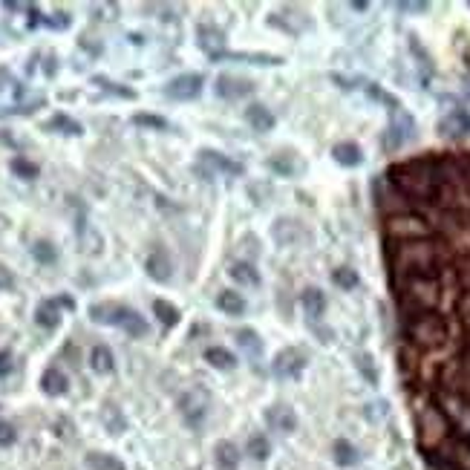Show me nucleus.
<instances>
[{"label": "nucleus", "mask_w": 470, "mask_h": 470, "mask_svg": "<svg viewBox=\"0 0 470 470\" xmlns=\"http://www.w3.org/2000/svg\"><path fill=\"white\" fill-rule=\"evenodd\" d=\"M390 182L410 205H442V193L447 185L442 159H407L386 170Z\"/></svg>", "instance_id": "nucleus-1"}, {"label": "nucleus", "mask_w": 470, "mask_h": 470, "mask_svg": "<svg viewBox=\"0 0 470 470\" xmlns=\"http://www.w3.org/2000/svg\"><path fill=\"white\" fill-rule=\"evenodd\" d=\"M386 260H390L393 283L407 277H439L447 266L444 242L435 239H407V242H386Z\"/></svg>", "instance_id": "nucleus-2"}, {"label": "nucleus", "mask_w": 470, "mask_h": 470, "mask_svg": "<svg viewBox=\"0 0 470 470\" xmlns=\"http://www.w3.org/2000/svg\"><path fill=\"white\" fill-rule=\"evenodd\" d=\"M395 297L401 306V315H421V312H435L442 300V280L439 277H407L395 280Z\"/></svg>", "instance_id": "nucleus-3"}, {"label": "nucleus", "mask_w": 470, "mask_h": 470, "mask_svg": "<svg viewBox=\"0 0 470 470\" xmlns=\"http://www.w3.org/2000/svg\"><path fill=\"white\" fill-rule=\"evenodd\" d=\"M404 337H407V344H413L418 349H439L447 344L450 326L439 309L421 312V315L404 317Z\"/></svg>", "instance_id": "nucleus-4"}, {"label": "nucleus", "mask_w": 470, "mask_h": 470, "mask_svg": "<svg viewBox=\"0 0 470 470\" xmlns=\"http://www.w3.org/2000/svg\"><path fill=\"white\" fill-rule=\"evenodd\" d=\"M450 435H453V430L447 424L442 407L439 404H427V407L421 410V415H418V442H421V447L435 453V450H442L450 442Z\"/></svg>", "instance_id": "nucleus-5"}, {"label": "nucleus", "mask_w": 470, "mask_h": 470, "mask_svg": "<svg viewBox=\"0 0 470 470\" xmlns=\"http://www.w3.org/2000/svg\"><path fill=\"white\" fill-rule=\"evenodd\" d=\"M90 317L95 323H110V326H121L130 337H144L148 335V320H144L136 309H127V306H112V303H101L92 306Z\"/></svg>", "instance_id": "nucleus-6"}, {"label": "nucleus", "mask_w": 470, "mask_h": 470, "mask_svg": "<svg viewBox=\"0 0 470 470\" xmlns=\"http://www.w3.org/2000/svg\"><path fill=\"white\" fill-rule=\"evenodd\" d=\"M384 234H386V242H407V239H427L433 234V228H430V222L421 214L404 210V214L386 217Z\"/></svg>", "instance_id": "nucleus-7"}, {"label": "nucleus", "mask_w": 470, "mask_h": 470, "mask_svg": "<svg viewBox=\"0 0 470 470\" xmlns=\"http://www.w3.org/2000/svg\"><path fill=\"white\" fill-rule=\"evenodd\" d=\"M444 418L450 430L459 435V439H470V395L462 390H444L439 393V401Z\"/></svg>", "instance_id": "nucleus-8"}, {"label": "nucleus", "mask_w": 470, "mask_h": 470, "mask_svg": "<svg viewBox=\"0 0 470 470\" xmlns=\"http://www.w3.org/2000/svg\"><path fill=\"white\" fill-rule=\"evenodd\" d=\"M197 170L205 176V179H210L214 173L239 176V173H242V165H239V161H231V159H225V156L214 153V150H202V153H199V165H197Z\"/></svg>", "instance_id": "nucleus-9"}, {"label": "nucleus", "mask_w": 470, "mask_h": 470, "mask_svg": "<svg viewBox=\"0 0 470 470\" xmlns=\"http://www.w3.org/2000/svg\"><path fill=\"white\" fill-rule=\"evenodd\" d=\"M165 92H168V99H176V101H190V99H197V95L202 92V75L188 72V75L173 78L170 84L165 87Z\"/></svg>", "instance_id": "nucleus-10"}, {"label": "nucleus", "mask_w": 470, "mask_h": 470, "mask_svg": "<svg viewBox=\"0 0 470 470\" xmlns=\"http://www.w3.org/2000/svg\"><path fill=\"white\" fill-rule=\"evenodd\" d=\"M413 136V119L404 112L398 104L393 107V124H390V136H386V148H401L404 141Z\"/></svg>", "instance_id": "nucleus-11"}, {"label": "nucleus", "mask_w": 470, "mask_h": 470, "mask_svg": "<svg viewBox=\"0 0 470 470\" xmlns=\"http://www.w3.org/2000/svg\"><path fill=\"white\" fill-rule=\"evenodd\" d=\"M303 355L297 352V349H283L277 358H274V364H271V372L277 378H297L300 375V369H303Z\"/></svg>", "instance_id": "nucleus-12"}, {"label": "nucleus", "mask_w": 470, "mask_h": 470, "mask_svg": "<svg viewBox=\"0 0 470 470\" xmlns=\"http://www.w3.org/2000/svg\"><path fill=\"white\" fill-rule=\"evenodd\" d=\"M205 407H208V395H205V393H188V395H182V401H179V410H182V415H185V421H188L190 427H199V424H202Z\"/></svg>", "instance_id": "nucleus-13"}, {"label": "nucleus", "mask_w": 470, "mask_h": 470, "mask_svg": "<svg viewBox=\"0 0 470 470\" xmlns=\"http://www.w3.org/2000/svg\"><path fill=\"white\" fill-rule=\"evenodd\" d=\"M266 421H268V427L277 430V433H291L297 427V415L291 407H286V404H274V407H268Z\"/></svg>", "instance_id": "nucleus-14"}, {"label": "nucleus", "mask_w": 470, "mask_h": 470, "mask_svg": "<svg viewBox=\"0 0 470 470\" xmlns=\"http://www.w3.org/2000/svg\"><path fill=\"white\" fill-rule=\"evenodd\" d=\"M439 130H442V136H447V139H464V136L470 133V119L464 116V110H453L450 116L442 119Z\"/></svg>", "instance_id": "nucleus-15"}, {"label": "nucleus", "mask_w": 470, "mask_h": 470, "mask_svg": "<svg viewBox=\"0 0 470 470\" xmlns=\"http://www.w3.org/2000/svg\"><path fill=\"white\" fill-rule=\"evenodd\" d=\"M254 87L251 81L246 78H234V75H222L217 81V95H222V99H242V95H248Z\"/></svg>", "instance_id": "nucleus-16"}, {"label": "nucleus", "mask_w": 470, "mask_h": 470, "mask_svg": "<svg viewBox=\"0 0 470 470\" xmlns=\"http://www.w3.org/2000/svg\"><path fill=\"white\" fill-rule=\"evenodd\" d=\"M148 274H150L156 283H168V280H170L173 263H170V257L161 251V248H156V251L148 257Z\"/></svg>", "instance_id": "nucleus-17"}, {"label": "nucleus", "mask_w": 470, "mask_h": 470, "mask_svg": "<svg viewBox=\"0 0 470 470\" xmlns=\"http://www.w3.org/2000/svg\"><path fill=\"white\" fill-rule=\"evenodd\" d=\"M18 95H21V84L9 72L0 70V116L18 104Z\"/></svg>", "instance_id": "nucleus-18"}, {"label": "nucleus", "mask_w": 470, "mask_h": 470, "mask_svg": "<svg viewBox=\"0 0 470 470\" xmlns=\"http://www.w3.org/2000/svg\"><path fill=\"white\" fill-rule=\"evenodd\" d=\"M332 156H335V161H337V165H344V168H355V165H361V161H364V153H361V148H358V144H352V141L335 144Z\"/></svg>", "instance_id": "nucleus-19"}, {"label": "nucleus", "mask_w": 470, "mask_h": 470, "mask_svg": "<svg viewBox=\"0 0 470 470\" xmlns=\"http://www.w3.org/2000/svg\"><path fill=\"white\" fill-rule=\"evenodd\" d=\"M222 32L214 26H199V46L210 55V58H219L222 55Z\"/></svg>", "instance_id": "nucleus-20"}, {"label": "nucleus", "mask_w": 470, "mask_h": 470, "mask_svg": "<svg viewBox=\"0 0 470 470\" xmlns=\"http://www.w3.org/2000/svg\"><path fill=\"white\" fill-rule=\"evenodd\" d=\"M246 121L254 127L257 133H266V130H271V127H274V116L268 112V107H263V104H251L246 110Z\"/></svg>", "instance_id": "nucleus-21"}, {"label": "nucleus", "mask_w": 470, "mask_h": 470, "mask_svg": "<svg viewBox=\"0 0 470 470\" xmlns=\"http://www.w3.org/2000/svg\"><path fill=\"white\" fill-rule=\"evenodd\" d=\"M41 390L46 393V395H63L67 393V375H63L61 369H46L43 372V378H41Z\"/></svg>", "instance_id": "nucleus-22"}, {"label": "nucleus", "mask_w": 470, "mask_h": 470, "mask_svg": "<svg viewBox=\"0 0 470 470\" xmlns=\"http://www.w3.org/2000/svg\"><path fill=\"white\" fill-rule=\"evenodd\" d=\"M303 309L309 312V317H315V320H317L323 312H326V297H323L320 288L312 286V288L303 291Z\"/></svg>", "instance_id": "nucleus-23"}, {"label": "nucleus", "mask_w": 470, "mask_h": 470, "mask_svg": "<svg viewBox=\"0 0 470 470\" xmlns=\"http://www.w3.org/2000/svg\"><path fill=\"white\" fill-rule=\"evenodd\" d=\"M268 165L277 170L280 176H295V173H300L303 170V161H297L291 153H277V156H271L268 159Z\"/></svg>", "instance_id": "nucleus-24"}, {"label": "nucleus", "mask_w": 470, "mask_h": 470, "mask_svg": "<svg viewBox=\"0 0 470 470\" xmlns=\"http://www.w3.org/2000/svg\"><path fill=\"white\" fill-rule=\"evenodd\" d=\"M217 464H219V470H237V464H239V450H237V444L219 442V444H217Z\"/></svg>", "instance_id": "nucleus-25"}, {"label": "nucleus", "mask_w": 470, "mask_h": 470, "mask_svg": "<svg viewBox=\"0 0 470 470\" xmlns=\"http://www.w3.org/2000/svg\"><path fill=\"white\" fill-rule=\"evenodd\" d=\"M205 361L214 366V369H225V372L237 366V358H234L228 349H222V346H210V349L205 352Z\"/></svg>", "instance_id": "nucleus-26"}, {"label": "nucleus", "mask_w": 470, "mask_h": 470, "mask_svg": "<svg viewBox=\"0 0 470 470\" xmlns=\"http://www.w3.org/2000/svg\"><path fill=\"white\" fill-rule=\"evenodd\" d=\"M35 320H38V326H43V329H55L58 320H61V315H58V303H55V300L41 303L38 312H35Z\"/></svg>", "instance_id": "nucleus-27"}, {"label": "nucleus", "mask_w": 470, "mask_h": 470, "mask_svg": "<svg viewBox=\"0 0 470 470\" xmlns=\"http://www.w3.org/2000/svg\"><path fill=\"white\" fill-rule=\"evenodd\" d=\"M217 306L225 315H234V317L246 312V300L239 297V291H222V295L217 297Z\"/></svg>", "instance_id": "nucleus-28"}, {"label": "nucleus", "mask_w": 470, "mask_h": 470, "mask_svg": "<svg viewBox=\"0 0 470 470\" xmlns=\"http://www.w3.org/2000/svg\"><path fill=\"white\" fill-rule=\"evenodd\" d=\"M231 277L242 286H260V274H257V268L251 263H234L231 266Z\"/></svg>", "instance_id": "nucleus-29"}, {"label": "nucleus", "mask_w": 470, "mask_h": 470, "mask_svg": "<svg viewBox=\"0 0 470 470\" xmlns=\"http://www.w3.org/2000/svg\"><path fill=\"white\" fill-rule=\"evenodd\" d=\"M153 315H156L161 323H165L168 329L179 323V309H176L173 303H168V300H153Z\"/></svg>", "instance_id": "nucleus-30"}, {"label": "nucleus", "mask_w": 470, "mask_h": 470, "mask_svg": "<svg viewBox=\"0 0 470 470\" xmlns=\"http://www.w3.org/2000/svg\"><path fill=\"white\" fill-rule=\"evenodd\" d=\"M335 462H337L340 467H352L355 462H358V450H355L346 439H337V442H335Z\"/></svg>", "instance_id": "nucleus-31"}, {"label": "nucleus", "mask_w": 470, "mask_h": 470, "mask_svg": "<svg viewBox=\"0 0 470 470\" xmlns=\"http://www.w3.org/2000/svg\"><path fill=\"white\" fill-rule=\"evenodd\" d=\"M90 366L95 369V372H112V352L107 349V346H95L92 352H90Z\"/></svg>", "instance_id": "nucleus-32"}, {"label": "nucleus", "mask_w": 470, "mask_h": 470, "mask_svg": "<svg viewBox=\"0 0 470 470\" xmlns=\"http://www.w3.org/2000/svg\"><path fill=\"white\" fill-rule=\"evenodd\" d=\"M87 464H90L92 470H124V464H121L116 456H107V453H90Z\"/></svg>", "instance_id": "nucleus-33"}, {"label": "nucleus", "mask_w": 470, "mask_h": 470, "mask_svg": "<svg viewBox=\"0 0 470 470\" xmlns=\"http://www.w3.org/2000/svg\"><path fill=\"white\" fill-rule=\"evenodd\" d=\"M332 280H335V286L337 288H344V291H352L355 286H358L361 280H358V274H355V268H335V274H332Z\"/></svg>", "instance_id": "nucleus-34"}, {"label": "nucleus", "mask_w": 470, "mask_h": 470, "mask_svg": "<svg viewBox=\"0 0 470 470\" xmlns=\"http://www.w3.org/2000/svg\"><path fill=\"white\" fill-rule=\"evenodd\" d=\"M237 344L246 349V352H251V355H257V352L263 349V340L257 337L254 329H239V332H237Z\"/></svg>", "instance_id": "nucleus-35"}, {"label": "nucleus", "mask_w": 470, "mask_h": 470, "mask_svg": "<svg viewBox=\"0 0 470 470\" xmlns=\"http://www.w3.org/2000/svg\"><path fill=\"white\" fill-rule=\"evenodd\" d=\"M246 453H248L251 459H257V462L268 459V439H266V435H251V439H248V447H246Z\"/></svg>", "instance_id": "nucleus-36"}, {"label": "nucleus", "mask_w": 470, "mask_h": 470, "mask_svg": "<svg viewBox=\"0 0 470 470\" xmlns=\"http://www.w3.org/2000/svg\"><path fill=\"white\" fill-rule=\"evenodd\" d=\"M12 170H14V176H21V179H35L38 176V165H32V161L23 159V156L12 159Z\"/></svg>", "instance_id": "nucleus-37"}, {"label": "nucleus", "mask_w": 470, "mask_h": 470, "mask_svg": "<svg viewBox=\"0 0 470 470\" xmlns=\"http://www.w3.org/2000/svg\"><path fill=\"white\" fill-rule=\"evenodd\" d=\"M32 257H35L38 263H55L58 251H55V246H52V242L41 239V242H35V246H32Z\"/></svg>", "instance_id": "nucleus-38"}, {"label": "nucleus", "mask_w": 470, "mask_h": 470, "mask_svg": "<svg viewBox=\"0 0 470 470\" xmlns=\"http://www.w3.org/2000/svg\"><path fill=\"white\" fill-rule=\"evenodd\" d=\"M133 121H136L139 127H156V130H165V127H168L165 119H161V116H150V112H136Z\"/></svg>", "instance_id": "nucleus-39"}, {"label": "nucleus", "mask_w": 470, "mask_h": 470, "mask_svg": "<svg viewBox=\"0 0 470 470\" xmlns=\"http://www.w3.org/2000/svg\"><path fill=\"white\" fill-rule=\"evenodd\" d=\"M46 127H58V130H63V133H81V124L78 121H72V119H67V116H63V112H58V116L50 121V124H46Z\"/></svg>", "instance_id": "nucleus-40"}, {"label": "nucleus", "mask_w": 470, "mask_h": 470, "mask_svg": "<svg viewBox=\"0 0 470 470\" xmlns=\"http://www.w3.org/2000/svg\"><path fill=\"white\" fill-rule=\"evenodd\" d=\"M358 369L364 372V378H366L369 384L378 381V372H375V366H372V358H369V355H361V358H358Z\"/></svg>", "instance_id": "nucleus-41"}, {"label": "nucleus", "mask_w": 470, "mask_h": 470, "mask_svg": "<svg viewBox=\"0 0 470 470\" xmlns=\"http://www.w3.org/2000/svg\"><path fill=\"white\" fill-rule=\"evenodd\" d=\"M14 442V427L6 424V421H0V447H9Z\"/></svg>", "instance_id": "nucleus-42"}, {"label": "nucleus", "mask_w": 470, "mask_h": 470, "mask_svg": "<svg viewBox=\"0 0 470 470\" xmlns=\"http://www.w3.org/2000/svg\"><path fill=\"white\" fill-rule=\"evenodd\" d=\"M462 179H464V190L470 193V156H462Z\"/></svg>", "instance_id": "nucleus-43"}, {"label": "nucleus", "mask_w": 470, "mask_h": 470, "mask_svg": "<svg viewBox=\"0 0 470 470\" xmlns=\"http://www.w3.org/2000/svg\"><path fill=\"white\" fill-rule=\"evenodd\" d=\"M9 369H12V355L0 352V375H9Z\"/></svg>", "instance_id": "nucleus-44"}, {"label": "nucleus", "mask_w": 470, "mask_h": 470, "mask_svg": "<svg viewBox=\"0 0 470 470\" xmlns=\"http://www.w3.org/2000/svg\"><path fill=\"white\" fill-rule=\"evenodd\" d=\"M14 280H12V274H6V268L0 266V288H9Z\"/></svg>", "instance_id": "nucleus-45"}, {"label": "nucleus", "mask_w": 470, "mask_h": 470, "mask_svg": "<svg viewBox=\"0 0 470 470\" xmlns=\"http://www.w3.org/2000/svg\"><path fill=\"white\" fill-rule=\"evenodd\" d=\"M401 9H407V12H424L427 3H401Z\"/></svg>", "instance_id": "nucleus-46"}]
</instances>
